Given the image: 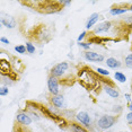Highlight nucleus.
I'll return each instance as SVG.
<instances>
[{"label":"nucleus","mask_w":132,"mask_h":132,"mask_svg":"<svg viewBox=\"0 0 132 132\" xmlns=\"http://www.w3.org/2000/svg\"><path fill=\"white\" fill-rule=\"evenodd\" d=\"M102 76L97 72L93 71L92 68L82 64L77 70V80L87 92H95L96 94L101 92L103 87L102 84Z\"/></svg>","instance_id":"1"},{"label":"nucleus","mask_w":132,"mask_h":132,"mask_svg":"<svg viewBox=\"0 0 132 132\" xmlns=\"http://www.w3.org/2000/svg\"><path fill=\"white\" fill-rule=\"evenodd\" d=\"M20 4L29 6L31 8L41 14H55L63 9L64 6H69L71 4V1H65V0H62V1L42 0V1H22Z\"/></svg>","instance_id":"2"},{"label":"nucleus","mask_w":132,"mask_h":132,"mask_svg":"<svg viewBox=\"0 0 132 132\" xmlns=\"http://www.w3.org/2000/svg\"><path fill=\"white\" fill-rule=\"evenodd\" d=\"M69 68H70L69 62H67V61L60 62V63L55 64L54 67H52V69H51V71H50V76L58 78L59 82L61 84V85L71 86V85H73V82L70 81V80L65 77V75H68V76L72 75V73H69Z\"/></svg>","instance_id":"3"},{"label":"nucleus","mask_w":132,"mask_h":132,"mask_svg":"<svg viewBox=\"0 0 132 132\" xmlns=\"http://www.w3.org/2000/svg\"><path fill=\"white\" fill-rule=\"evenodd\" d=\"M27 37L31 41H36L38 43H46L50 41V32L47 31L45 25H37L28 32Z\"/></svg>","instance_id":"4"},{"label":"nucleus","mask_w":132,"mask_h":132,"mask_svg":"<svg viewBox=\"0 0 132 132\" xmlns=\"http://www.w3.org/2000/svg\"><path fill=\"white\" fill-rule=\"evenodd\" d=\"M118 120H119L118 115H103L97 121V127L101 130H107V129L112 128Z\"/></svg>","instance_id":"5"},{"label":"nucleus","mask_w":132,"mask_h":132,"mask_svg":"<svg viewBox=\"0 0 132 132\" xmlns=\"http://www.w3.org/2000/svg\"><path fill=\"white\" fill-rule=\"evenodd\" d=\"M115 25V22H111V20H105V22H102L101 24H98V26H96L90 34L92 35H97L101 34V33H107L110 32L111 29L114 27Z\"/></svg>","instance_id":"6"},{"label":"nucleus","mask_w":132,"mask_h":132,"mask_svg":"<svg viewBox=\"0 0 132 132\" xmlns=\"http://www.w3.org/2000/svg\"><path fill=\"white\" fill-rule=\"evenodd\" d=\"M59 79L53 76H49V79H47V88H49V92L51 95L55 96V95H59Z\"/></svg>","instance_id":"7"},{"label":"nucleus","mask_w":132,"mask_h":132,"mask_svg":"<svg viewBox=\"0 0 132 132\" xmlns=\"http://www.w3.org/2000/svg\"><path fill=\"white\" fill-rule=\"evenodd\" d=\"M76 120L78 123L82 124L84 127L89 128L92 125V118L87 112H78L76 114Z\"/></svg>","instance_id":"8"},{"label":"nucleus","mask_w":132,"mask_h":132,"mask_svg":"<svg viewBox=\"0 0 132 132\" xmlns=\"http://www.w3.org/2000/svg\"><path fill=\"white\" fill-rule=\"evenodd\" d=\"M50 103L53 105L54 107H56V109H64L65 107V101H64V97L62 95H51V97L49 98Z\"/></svg>","instance_id":"9"},{"label":"nucleus","mask_w":132,"mask_h":132,"mask_svg":"<svg viewBox=\"0 0 132 132\" xmlns=\"http://www.w3.org/2000/svg\"><path fill=\"white\" fill-rule=\"evenodd\" d=\"M84 58L87 61H92V62H102L104 61V56L100 54L97 52H93V51H86L84 53Z\"/></svg>","instance_id":"10"},{"label":"nucleus","mask_w":132,"mask_h":132,"mask_svg":"<svg viewBox=\"0 0 132 132\" xmlns=\"http://www.w3.org/2000/svg\"><path fill=\"white\" fill-rule=\"evenodd\" d=\"M16 121L19 123V124L24 125V127H27L32 123V118L29 116L28 113L26 112H19L17 113L16 115Z\"/></svg>","instance_id":"11"},{"label":"nucleus","mask_w":132,"mask_h":132,"mask_svg":"<svg viewBox=\"0 0 132 132\" xmlns=\"http://www.w3.org/2000/svg\"><path fill=\"white\" fill-rule=\"evenodd\" d=\"M1 24L4 26H6L7 28H9V29H13V28H15L17 26L16 19H15L13 16H10V15H6L5 17H2L1 18Z\"/></svg>","instance_id":"12"},{"label":"nucleus","mask_w":132,"mask_h":132,"mask_svg":"<svg viewBox=\"0 0 132 132\" xmlns=\"http://www.w3.org/2000/svg\"><path fill=\"white\" fill-rule=\"evenodd\" d=\"M101 18V15L98 14V13H94V14H92L90 16L88 17V19H87V22H86V28L87 29H90L93 26L95 25L96 23L98 22V19Z\"/></svg>","instance_id":"13"},{"label":"nucleus","mask_w":132,"mask_h":132,"mask_svg":"<svg viewBox=\"0 0 132 132\" xmlns=\"http://www.w3.org/2000/svg\"><path fill=\"white\" fill-rule=\"evenodd\" d=\"M103 88H104L105 93H106L109 96H111L112 98H118L120 96V93L118 90V87H112V86L105 85V86H103Z\"/></svg>","instance_id":"14"},{"label":"nucleus","mask_w":132,"mask_h":132,"mask_svg":"<svg viewBox=\"0 0 132 132\" xmlns=\"http://www.w3.org/2000/svg\"><path fill=\"white\" fill-rule=\"evenodd\" d=\"M69 128H70L71 132H89L84 125H80V123L78 122H70Z\"/></svg>","instance_id":"15"},{"label":"nucleus","mask_w":132,"mask_h":132,"mask_svg":"<svg viewBox=\"0 0 132 132\" xmlns=\"http://www.w3.org/2000/svg\"><path fill=\"white\" fill-rule=\"evenodd\" d=\"M105 63L111 69H118V68H121V65H122L121 61H119V60L115 58H109L105 61Z\"/></svg>","instance_id":"16"},{"label":"nucleus","mask_w":132,"mask_h":132,"mask_svg":"<svg viewBox=\"0 0 132 132\" xmlns=\"http://www.w3.org/2000/svg\"><path fill=\"white\" fill-rule=\"evenodd\" d=\"M129 10V8H125V7H113L112 9L110 10V14L112 15V16H118V15H123L125 14L127 11Z\"/></svg>","instance_id":"17"},{"label":"nucleus","mask_w":132,"mask_h":132,"mask_svg":"<svg viewBox=\"0 0 132 132\" xmlns=\"http://www.w3.org/2000/svg\"><path fill=\"white\" fill-rule=\"evenodd\" d=\"M114 77H115L116 81H119V82L123 84V82L127 81V77H125V75L122 73V72H120V71H116V72L114 73Z\"/></svg>","instance_id":"18"},{"label":"nucleus","mask_w":132,"mask_h":132,"mask_svg":"<svg viewBox=\"0 0 132 132\" xmlns=\"http://www.w3.org/2000/svg\"><path fill=\"white\" fill-rule=\"evenodd\" d=\"M15 51H16L17 53H19V54H24V53L27 52V50H26V46H25V45H23V44L15 46Z\"/></svg>","instance_id":"19"},{"label":"nucleus","mask_w":132,"mask_h":132,"mask_svg":"<svg viewBox=\"0 0 132 132\" xmlns=\"http://www.w3.org/2000/svg\"><path fill=\"white\" fill-rule=\"evenodd\" d=\"M25 46H26V50H27V53H29V54H33V53H35V51H36L35 46L33 45L31 42H27Z\"/></svg>","instance_id":"20"},{"label":"nucleus","mask_w":132,"mask_h":132,"mask_svg":"<svg viewBox=\"0 0 132 132\" xmlns=\"http://www.w3.org/2000/svg\"><path fill=\"white\" fill-rule=\"evenodd\" d=\"M96 72H97L100 76H103V77H109L110 76V71L105 70L103 68H97L96 69Z\"/></svg>","instance_id":"21"},{"label":"nucleus","mask_w":132,"mask_h":132,"mask_svg":"<svg viewBox=\"0 0 132 132\" xmlns=\"http://www.w3.org/2000/svg\"><path fill=\"white\" fill-rule=\"evenodd\" d=\"M124 63H125V67H127V68L132 69V53H130V54L125 58Z\"/></svg>","instance_id":"22"},{"label":"nucleus","mask_w":132,"mask_h":132,"mask_svg":"<svg viewBox=\"0 0 132 132\" xmlns=\"http://www.w3.org/2000/svg\"><path fill=\"white\" fill-rule=\"evenodd\" d=\"M123 22H124L128 25L129 31H130V33L132 34V16H129L127 19H123Z\"/></svg>","instance_id":"23"},{"label":"nucleus","mask_w":132,"mask_h":132,"mask_svg":"<svg viewBox=\"0 0 132 132\" xmlns=\"http://www.w3.org/2000/svg\"><path fill=\"white\" fill-rule=\"evenodd\" d=\"M8 93H9V89H8L7 86H2L0 88V96H6L8 95Z\"/></svg>","instance_id":"24"},{"label":"nucleus","mask_w":132,"mask_h":132,"mask_svg":"<svg viewBox=\"0 0 132 132\" xmlns=\"http://www.w3.org/2000/svg\"><path fill=\"white\" fill-rule=\"evenodd\" d=\"M78 45L80 47H82V49H85V50H89L90 43H88V42H80V43H78Z\"/></svg>","instance_id":"25"},{"label":"nucleus","mask_w":132,"mask_h":132,"mask_svg":"<svg viewBox=\"0 0 132 132\" xmlns=\"http://www.w3.org/2000/svg\"><path fill=\"white\" fill-rule=\"evenodd\" d=\"M87 36V32L85 31V32H82L81 34L79 35V36H78V38H77V41H78V43H80V42H82V40L84 38H85Z\"/></svg>","instance_id":"26"},{"label":"nucleus","mask_w":132,"mask_h":132,"mask_svg":"<svg viewBox=\"0 0 132 132\" xmlns=\"http://www.w3.org/2000/svg\"><path fill=\"white\" fill-rule=\"evenodd\" d=\"M125 118H127V122H128V124H129V125H130V127H131V125H132V112L128 113Z\"/></svg>","instance_id":"27"},{"label":"nucleus","mask_w":132,"mask_h":132,"mask_svg":"<svg viewBox=\"0 0 132 132\" xmlns=\"http://www.w3.org/2000/svg\"><path fill=\"white\" fill-rule=\"evenodd\" d=\"M0 42H1V43H4V44H9V40H8V38H6V37H4V36L0 37Z\"/></svg>","instance_id":"28"},{"label":"nucleus","mask_w":132,"mask_h":132,"mask_svg":"<svg viewBox=\"0 0 132 132\" xmlns=\"http://www.w3.org/2000/svg\"><path fill=\"white\" fill-rule=\"evenodd\" d=\"M125 98H127V101L129 103H131V95L130 94H125Z\"/></svg>","instance_id":"29"},{"label":"nucleus","mask_w":132,"mask_h":132,"mask_svg":"<svg viewBox=\"0 0 132 132\" xmlns=\"http://www.w3.org/2000/svg\"><path fill=\"white\" fill-rule=\"evenodd\" d=\"M128 109L130 110V112H132V102H131V103H129V105H128Z\"/></svg>","instance_id":"30"},{"label":"nucleus","mask_w":132,"mask_h":132,"mask_svg":"<svg viewBox=\"0 0 132 132\" xmlns=\"http://www.w3.org/2000/svg\"><path fill=\"white\" fill-rule=\"evenodd\" d=\"M129 10L132 11V4H129Z\"/></svg>","instance_id":"31"},{"label":"nucleus","mask_w":132,"mask_h":132,"mask_svg":"<svg viewBox=\"0 0 132 132\" xmlns=\"http://www.w3.org/2000/svg\"><path fill=\"white\" fill-rule=\"evenodd\" d=\"M131 89H132V84H131Z\"/></svg>","instance_id":"32"},{"label":"nucleus","mask_w":132,"mask_h":132,"mask_svg":"<svg viewBox=\"0 0 132 132\" xmlns=\"http://www.w3.org/2000/svg\"><path fill=\"white\" fill-rule=\"evenodd\" d=\"M131 51H132V45H131Z\"/></svg>","instance_id":"33"},{"label":"nucleus","mask_w":132,"mask_h":132,"mask_svg":"<svg viewBox=\"0 0 132 132\" xmlns=\"http://www.w3.org/2000/svg\"><path fill=\"white\" fill-rule=\"evenodd\" d=\"M120 132H124V131H120Z\"/></svg>","instance_id":"34"},{"label":"nucleus","mask_w":132,"mask_h":132,"mask_svg":"<svg viewBox=\"0 0 132 132\" xmlns=\"http://www.w3.org/2000/svg\"><path fill=\"white\" fill-rule=\"evenodd\" d=\"M131 129H132V127H131Z\"/></svg>","instance_id":"35"}]
</instances>
